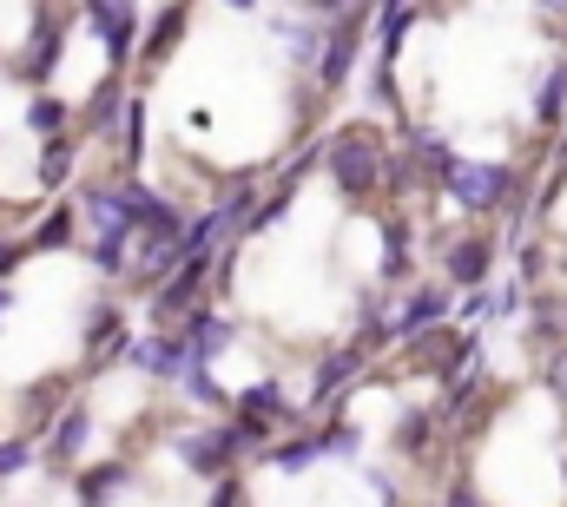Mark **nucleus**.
I'll return each mask as SVG.
<instances>
[{
  "instance_id": "obj_34",
  "label": "nucleus",
  "mask_w": 567,
  "mask_h": 507,
  "mask_svg": "<svg viewBox=\"0 0 567 507\" xmlns=\"http://www.w3.org/2000/svg\"><path fill=\"white\" fill-rule=\"evenodd\" d=\"M231 7H238V13H251V7H258V0H231Z\"/></svg>"
},
{
  "instance_id": "obj_23",
  "label": "nucleus",
  "mask_w": 567,
  "mask_h": 507,
  "mask_svg": "<svg viewBox=\"0 0 567 507\" xmlns=\"http://www.w3.org/2000/svg\"><path fill=\"white\" fill-rule=\"evenodd\" d=\"M435 428H442L435 408H410L403 428H396V448H403V455H429V435H435Z\"/></svg>"
},
{
  "instance_id": "obj_31",
  "label": "nucleus",
  "mask_w": 567,
  "mask_h": 507,
  "mask_svg": "<svg viewBox=\"0 0 567 507\" xmlns=\"http://www.w3.org/2000/svg\"><path fill=\"white\" fill-rule=\"evenodd\" d=\"M442 507H488V501H482L468 482H449V488H442Z\"/></svg>"
},
{
  "instance_id": "obj_7",
  "label": "nucleus",
  "mask_w": 567,
  "mask_h": 507,
  "mask_svg": "<svg viewBox=\"0 0 567 507\" xmlns=\"http://www.w3.org/2000/svg\"><path fill=\"white\" fill-rule=\"evenodd\" d=\"M60 40H66V13H40L33 20V33H27V46H20V80H33V86H47V73H53V60H60Z\"/></svg>"
},
{
  "instance_id": "obj_8",
  "label": "nucleus",
  "mask_w": 567,
  "mask_h": 507,
  "mask_svg": "<svg viewBox=\"0 0 567 507\" xmlns=\"http://www.w3.org/2000/svg\"><path fill=\"white\" fill-rule=\"evenodd\" d=\"M403 343H410V363H416V370H429V376H449V370L468 356V337H462V330H449V317H442V330L429 323V330L403 337Z\"/></svg>"
},
{
  "instance_id": "obj_3",
  "label": "nucleus",
  "mask_w": 567,
  "mask_h": 507,
  "mask_svg": "<svg viewBox=\"0 0 567 507\" xmlns=\"http://www.w3.org/2000/svg\"><path fill=\"white\" fill-rule=\"evenodd\" d=\"M80 13H86V27L100 33V46H106L113 66H126V60L140 53V7H133V0H80Z\"/></svg>"
},
{
  "instance_id": "obj_14",
  "label": "nucleus",
  "mask_w": 567,
  "mask_h": 507,
  "mask_svg": "<svg viewBox=\"0 0 567 507\" xmlns=\"http://www.w3.org/2000/svg\"><path fill=\"white\" fill-rule=\"evenodd\" d=\"M442 317H449V283H429V290H416V297L396 310V323H390V330H396V337H416V330L442 323Z\"/></svg>"
},
{
  "instance_id": "obj_21",
  "label": "nucleus",
  "mask_w": 567,
  "mask_h": 507,
  "mask_svg": "<svg viewBox=\"0 0 567 507\" xmlns=\"http://www.w3.org/2000/svg\"><path fill=\"white\" fill-rule=\"evenodd\" d=\"M561 106H567V60L548 66V80L535 86V120H542V126H561Z\"/></svg>"
},
{
  "instance_id": "obj_24",
  "label": "nucleus",
  "mask_w": 567,
  "mask_h": 507,
  "mask_svg": "<svg viewBox=\"0 0 567 507\" xmlns=\"http://www.w3.org/2000/svg\"><path fill=\"white\" fill-rule=\"evenodd\" d=\"M178 389H185V402H198V408H225V389L212 382V363H192V370L178 376Z\"/></svg>"
},
{
  "instance_id": "obj_30",
  "label": "nucleus",
  "mask_w": 567,
  "mask_h": 507,
  "mask_svg": "<svg viewBox=\"0 0 567 507\" xmlns=\"http://www.w3.org/2000/svg\"><path fill=\"white\" fill-rule=\"evenodd\" d=\"M317 442H323V455H357V448H363V435H357V428H337V422H330Z\"/></svg>"
},
{
  "instance_id": "obj_11",
  "label": "nucleus",
  "mask_w": 567,
  "mask_h": 507,
  "mask_svg": "<svg viewBox=\"0 0 567 507\" xmlns=\"http://www.w3.org/2000/svg\"><path fill=\"white\" fill-rule=\"evenodd\" d=\"M86 442H93V415H86V408H60L53 428H47V462L66 468V462L86 455Z\"/></svg>"
},
{
  "instance_id": "obj_29",
  "label": "nucleus",
  "mask_w": 567,
  "mask_h": 507,
  "mask_svg": "<svg viewBox=\"0 0 567 507\" xmlns=\"http://www.w3.org/2000/svg\"><path fill=\"white\" fill-rule=\"evenodd\" d=\"M33 462V435H0V482Z\"/></svg>"
},
{
  "instance_id": "obj_32",
  "label": "nucleus",
  "mask_w": 567,
  "mask_h": 507,
  "mask_svg": "<svg viewBox=\"0 0 567 507\" xmlns=\"http://www.w3.org/2000/svg\"><path fill=\"white\" fill-rule=\"evenodd\" d=\"M548 382H555V395L567 402V350H555V356H548Z\"/></svg>"
},
{
  "instance_id": "obj_10",
  "label": "nucleus",
  "mask_w": 567,
  "mask_h": 507,
  "mask_svg": "<svg viewBox=\"0 0 567 507\" xmlns=\"http://www.w3.org/2000/svg\"><path fill=\"white\" fill-rule=\"evenodd\" d=\"M178 337H185V350H192V363H212V356H225V343H231V317H218V310H192V317H178L172 323Z\"/></svg>"
},
{
  "instance_id": "obj_5",
  "label": "nucleus",
  "mask_w": 567,
  "mask_h": 507,
  "mask_svg": "<svg viewBox=\"0 0 567 507\" xmlns=\"http://www.w3.org/2000/svg\"><path fill=\"white\" fill-rule=\"evenodd\" d=\"M126 363L145 370V376H158V382H178L185 370H192V350H185L178 330H152V337H140V343H126Z\"/></svg>"
},
{
  "instance_id": "obj_2",
  "label": "nucleus",
  "mask_w": 567,
  "mask_h": 507,
  "mask_svg": "<svg viewBox=\"0 0 567 507\" xmlns=\"http://www.w3.org/2000/svg\"><path fill=\"white\" fill-rule=\"evenodd\" d=\"M515 172L508 165H488V158H449V172H442V185L435 192H449L468 218H488V211H502V205H515Z\"/></svg>"
},
{
  "instance_id": "obj_28",
  "label": "nucleus",
  "mask_w": 567,
  "mask_h": 507,
  "mask_svg": "<svg viewBox=\"0 0 567 507\" xmlns=\"http://www.w3.org/2000/svg\"><path fill=\"white\" fill-rule=\"evenodd\" d=\"M317 13H323L330 27H363V20L377 13V0H317Z\"/></svg>"
},
{
  "instance_id": "obj_20",
  "label": "nucleus",
  "mask_w": 567,
  "mask_h": 507,
  "mask_svg": "<svg viewBox=\"0 0 567 507\" xmlns=\"http://www.w3.org/2000/svg\"><path fill=\"white\" fill-rule=\"evenodd\" d=\"M423 20V7H410V0H396L383 20H377V46H383V60H396V46H403V33Z\"/></svg>"
},
{
  "instance_id": "obj_12",
  "label": "nucleus",
  "mask_w": 567,
  "mask_h": 507,
  "mask_svg": "<svg viewBox=\"0 0 567 507\" xmlns=\"http://www.w3.org/2000/svg\"><path fill=\"white\" fill-rule=\"evenodd\" d=\"M86 356L93 363L126 356V310L120 303H93V317H86Z\"/></svg>"
},
{
  "instance_id": "obj_6",
  "label": "nucleus",
  "mask_w": 567,
  "mask_h": 507,
  "mask_svg": "<svg viewBox=\"0 0 567 507\" xmlns=\"http://www.w3.org/2000/svg\"><path fill=\"white\" fill-rule=\"evenodd\" d=\"M172 455L185 468H198V475H225L238 442H231V428H185V435H172Z\"/></svg>"
},
{
  "instance_id": "obj_4",
  "label": "nucleus",
  "mask_w": 567,
  "mask_h": 507,
  "mask_svg": "<svg viewBox=\"0 0 567 507\" xmlns=\"http://www.w3.org/2000/svg\"><path fill=\"white\" fill-rule=\"evenodd\" d=\"M495 263V238L488 231H462V238H442V283L455 290H475Z\"/></svg>"
},
{
  "instance_id": "obj_16",
  "label": "nucleus",
  "mask_w": 567,
  "mask_h": 507,
  "mask_svg": "<svg viewBox=\"0 0 567 507\" xmlns=\"http://www.w3.org/2000/svg\"><path fill=\"white\" fill-rule=\"evenodd\" d=\"M185 13H192V7H185V0H172V7L152 20V33H145V60H152V66H165V60H172V46L185 40Z\"/></svg>"
},
{
  "instance_id": "obj_9",
  "label": "nucleus",
  "mask_w": 567,
  "mask_h": 507,
  "mask_svg": "<svg viewBox=\"0 0 567 507\" xmlns=\"http://www.w3.org/2000/svg\"><path fill=\"white\" fill-rule=\"evenodd\" d=\"M357 46H363V27H323V46H317V86L337 93L357 66Z\"/></svg>"
},
{
  "instance_id": "obj_22",
  "label": "nucleus",
  "mask_w": 567,
  "mask_h": 507,
  "mask_svg": "<svg viewBox=\"0 0 567 507\" xmlns=\"http://www.w3.org/2000/svg\"><path fill=\"white\" fill-rule=\"evenodd\" d=\"M317 455H323V442H317V435H297V442H271V448H265V462H271V468H290V475H297V468H310Z\"/></svg>"
},
{
  "instance_id": "obj_19",
  "label": "nucleus",
  "mask_w": 567,
  "mask_h": 507,
  "mask_svg": "<svg viewBox=\"0 0 567 507\" xmlns=\"http://www.w3.org/2000/svg\"><path fill=\"white\" fill-rule=\"evenodd\" d=\"M126 482V462H106V468H93V475H80L73 482V495H80V507H106L113 501V488Z\"/></svg>"
},
{
  "instance_id": "obj_15",
  "label": "nucleus",
  "mask_w": 567,
  "mask_h": 507,
  "mask_svg": "<svg viewBox=\"0 0 567 507\" xmlns=\"http://www.w3.org/2000/svg\"><path fill=\"white\" fill-rule=\"evenodd\" d=\"M357 370H363V350H337V356H323V363H317V389H310V402H317V408H330V395H337V389H350Z\"/></svg>"
},
{
  "instance_id": "obj_33",
  "label": "nucleus",
  "mask_w": 567,
  "mask_h": 507,
  "mask_svg": "<svg viewBox=\"0 0 567 507\" xmlns=\"http://www.w3.org/2000/svg\"><path fill=\"white\" fill-rule=\"evenodd\" d=\"M212 507H238V482H231V475H218V495H212Z\"/></svg>"
},
{
  "instance_id": "obj_26",
  "label": "nucleus",
  "mask_w": 567,
  "mask_h": 507,
  "mask_svg": "<svg viewBox=\"0 0 567 507\" xmlns=\"http://www.w3.org/2000/svg\"><path fill=\"white\" fill-rule=\"evenodd\" d=\"M73 231H80V218H73V211H47V218H40V231H33V251H60V245H73Z\"/></svg>"
},
{
  "instance_id": "obj_17",
  "label": "nucleus",
  "mask_w": 567,
  "mask_h": 507,
  "mask_svg": "<svg viewBox=\"0 0 567 507\" xmlns=\"http://www.w3.org/2000/svg\"><path fill=\"white\" fill-rule=\"evenodd\" d=\"M113 145H120V158H126V165H140V158H145V100H140V93H133V100L120 106Z\"/></svg>"
},
{
  "instance_id": "obj_13",
  "label": "nucleus",
  "mask_w": 567,
  "mask_h": 507,
  "mask_svg": "<svg viewBox=\"0 0 567 507\" xmlns=\"http://www.w3.org/2000/svg\"><path fill=\"white\" fill-rule=\"evenodd\" d=\"M231 415H245V422H265V428L278 435L284 422H290V395H284L278 382H251V389L231 402Z\"/></svg>"
},
{
  "instance_id": "obj_27",
  "label": "nucleus",
  "mask_w": 567,
  "mask_h": 507,
  "mask_svg": "<svg viewBox=\"0 0 567 507\" xmlns=\"http://www.w3.org/2000/svg\"><path fill=\"white\" fill-rule=\"evenodd\" d=\"M27 126L40 132V138H53V132H66V106H60L53 93H40V100L27 106Z\"/></svg>"
},
{
  "instance_id": "obj_1",
  "label": "nucleus",
  "mask_w": 567,
  "mask_h": 507,
  "mask_svg": "<svg viewBox=\"0 0 567 507\" xmlns=\"http://www.w3.org/2000/svg\"><path fill=\"white\" fill-rule=\"evenodd\" d=\"M317 158H323V172H330V185H337L343 198H377V192H383L390 145H383V132H377V126L330 132V138L317 145Z\"/></svg>"
},
{
  "instance_id": "obj_18",
  "label": "nucleus",
  "mask_w": 567,
  "mask_h": 507,
  "mask_svg": "<svg viewBox=\"0 0 567 507\" xmlns=\"http://www.w3.org/2000/svg\"><path fill=\"white\" fill-rule=\"evenodd\" d=\"M120 106H126V86H120V80H106V86L93 93V106H86V126H80V132H100V138H113V126H120Z\"/></svg>"
},
{
  "instance_id": "obj_25",
  "label": "nucleus",
  "mask_w": 567,
  "mask_h": 507,
  "mask_svg": "<svg viewBox=\"0 0 567 507\" xmlns=\"http://www.w3.org/2000/svg\"><path fill=\"white\" fill-rule=\"evenodd\" d=\"M66 165H73V132H53L40 152V185H66Z\"/></svg>"
}]
</instances>
